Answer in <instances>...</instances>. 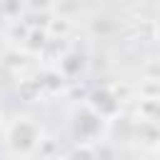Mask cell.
<instances>
[{
	"label": "cell",
	"mask_w": 160,
	"mask_h": 160,
	"mask_svg": "<svg viewBox=\"0 0 160 160\" xmlns=\"http://www.w3.org/2000/svg\"><path fill=\"white\" fill-rule=\"evenodd\" d=\"M5 142H8V150H10L12 155L28 158V155L42 142V130H40V125H38L32 118H15V120L8 125Z\"/></svg>",
	"instance_id": "cell-1"
},
{
	"label": "cell",
	"mask_w": 160,
	"mask_h": 160,
	"mask_svg": "<svg viewBox=\"0 0 160 160\" xmlns=\"http://www.w3.org/2000/svg\"><path fill=\"white\" fill-rule=\"evenodd\" d=\"M102 115L100 112H95L90 105H85V108H78L75 112H72V132H75V138L78 140H92V138H98L100 135V130H102Z\"/></svg>",
	"instance_id": "cell-2"
},
{
	"label": "cell",
	"mask_w": 160,
	"mask_h": 160,
	"mask_svg": "<svg viewBox=\"0 0 160 160\" xmlns=\"http://www.w3.org/2000/svg\"><path fill=\"white\" fill-rule=\"evenodd\" d=\"M95 112H100L102 118H110V115H115L118 112V98L108 90V88H100V90H95L92 95H90V102H88Z\"/></svg>",
	"instance_id": "cell-3"
},
{
	"label": "cell",
	"mask_w": 160,
	"mask_h": 160,
	"mask_svg": "<svg viewBox=\"0 0 160 160\" xmlns=\"http://www.w3.org/2000/svg\"><path fill=\"white\" fill-rule=\"evenodd\" d=\"M62 160H100V158H98V152H95L88 142H82V145H75Z\"/></svg>",
	"instance_id": "cell-4"
},
{
	"label": "cell",
	"mask_w": 160,
	"mask_h": 160,
	"mask_svg": "<svg viewBox=\"0 0 160 160\" xmlns=\"http://www.w3.org/2000/svg\"><path fill=\"white\" fill-rule=\"evenodd\" d=\"M2 122H5V118H2V112H0V128H2Z\"/></svg>",
	"instance_id": "cell-5"
},
{
	"label": "cell",
	"mask_w": 160,
	"mask_h": 160,
	"mask_svg": "<svg viewBox=\"0 0 160 160\" xmlns=\"http://www.w3.org/2000/svg\"><path fill=\"white\" fill-rule=\"evenodd\" d=\"M12 160H28V158H18V155H15V158H12Z\"/></svg>",
	"instance_id": "cell-6"
}]
</instances>
